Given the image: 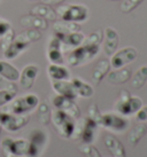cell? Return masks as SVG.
Returning <instances> with one entry per match:
<instances>
[{
	"label": "cell",
	"instance_id": "1",
	"mask_svg": "<svg viewBox=\"0 0 147 157\" xmlns=\"http://www.w3.org/2000/svg\"><path fill=\"white\" fill-rule=\"evenodd\" d=\"M99 51L100 45L91 44V43H87L84 40V43L81 46L74 48L68 54L67 63L69 64V67H73V68L86 64L99 54Z\"/></svg>",
	"mask_w": 147,
	"mask_h": 157
},
{
	"label": "cell",
	"instance_id": "2",
	"mask_svg": "<svg viewBox=\"0 0 147 157\" xmlns=\"http://www.w3.org/2000/svg\"><path fill=\"white\" fill-rule=\"evenodd\" d=\"M58 16L63 21H69L75 23H83L90 17V10L86 6L81 4H71L60 6L56 8Z\"/></svg>",
	"mask_w": 147,
	"mask_h": 157
},
{
	"label": "cell",
	"instance_id": "3",
	"mask_svg": "<svg viewBox=\"0 0 147 157\" xmlns=\"http://www.w3.org/2000/svg\"><path fill=\"white\" fill-rule=\"evenodd\" d=\"M76 119H74L71 116H69L67 113L62 111V110L55 109L52 111V117H51V122L55 127L59 135L62 136L63 139H71L75 132V127H76Z\"/></svg>",
	"mask_w": 147,
	"mask_h": 157
},
{
	"label": "cell",
	"instance_id": "4",
	"mask_svg": "<svg viewBox=\"0 0 147 157\" xmlns=\"http://www.w3.org/2000/svg\"><path fill=\"white\" fill-rule=\"evenodd\" d=\"M141 107H143L141 99L136 95H131V93L125 90L120 93V98L115 103V110L117 111V113L125 117L136 115Z\"/></svg>",
	"mask_w": 147,
	"mask_h": 157
},
{
	"label": "cell",
	"instance_id": "5",
	"mask_svg": "<svg viewBox=\"0 0 147 157\" xmlns=\"http://www.w3.org/2000/svg\"><path fill=\"white\" fill-rule=\"evenodd\" d=\"M98 128V124L89 117L78 118L76 123L75 132L71 139L79 140L82 144H92L95 139V131Z\"/></svg>",
	"mask_w": 147,
	"mask_h": 157
},
{
	"label": "cell",
	"instance_id": "6",
	"mask_svg": "<svg viewBox=\"0 0 147 157\" xmlns=\"http://www.w3.org/2000/svg\"><path fill=\"white\" fill-rule=\"evenodd\" d=\"M39 98L36 94H26L20 98H15L9 107V113L15 115H29L38 107Z\"/></svg>",
	"mask_w": 147,
	"mask_h": 157
},
{
	"label": "cell",
	"instance_id": "7",
	"mask_svg": "<svg viewBox=\"0 0 147 157\" xmlns=\"http://www.w3.org/2000/svg\"><path fill=\"white\" fill-rule=\"evenodd\" d=\"M29 148V141L24 139L5 138L1 141V149L5 157H22L26 156Z\"/></svg>",
	"mask_w": 147,
	"mask_h": 157
},
{
	"label": "cell",
	"instance_id": "8",
	"mask_svg": "<svg viewBox=\"0 0 147 157\" xmlns=\"http://www.w3.org/2000/svg\"><path fill=\"white\" fill-rule=\"evenodd\" d=\"M30 121L29 115H15L12 113H0V125L8 132H18Z\"/></svg>",
	"mask_w": 147,
	"mask_h": 157
},
{
	"label": "cell",
	"instance_id": "9",
	"mask_svg": "<svg viewBox=\"0 0 147 157\" xmlns=\"http://www.w3.org/2000/svg\"><path fill=\"white\" fill-rule=\"evenodd\" d=\"M138 57V51L137 48L132 46L123 47L118 49L110 56V67L113 69H120L123 67L128 66L130 63L136 61V59Z\"/></svg>",
	"mask_w": 147,
	"mask_h": 157
},
{
	"label": "cell",
	"instance_id": "10",
	"mask_svg": "<svg viewBox=\"0 0 147 157\" xmlns=\"http://www.w3.org/2000/svg\"><path fill=\"white\" fill-rule=\"evenodd\" d=\"M101 126L115 133H122L126 131V128L129 127V119L120 113H102Z\"/></svg>",
	"mask_w": 147,
	"mask_h": 157
},
{
	"label": "cell",
	"instance_id": "11",
	"mask_svg": "<svg viewBox=\"0 0 147 157\" xmlns=\"http://www.w3.org/2000/svg\"><path fill=\"white\" fill-rule=\"evenodd\" d=\"M52 105L55 107V109L65 111L69 116H71L74 119L81 118V110L78 108V105H76L75 100H71V99L56 94V96H54L52 99Z\"/></svg>",
	"mask_w": 147,
	"mask_h": 157
},
{
	"label": "cell",
	"instance_id": "12",
	"mask_svg": "<svg viewBox=\"0 0 147 157\" xmlns=\"http://www.w3.org/2000/svg\"><path fill=\"white\" fill-rule=\"evenodd\" d=\"M30 45V43H28L22 35L20 33L18 36H15L14 40L10 43L8 47L4 49V56L6 60H13L15 57H18L22 52H24L28 46Z\"/></svg>",
	"mask_w": 147,
	"mask_h": 157
},
{
	"label": "cell",
	"instance_id": "13",
	"mask_svg": "<svg viewBox=\"0 0 147 157\" xmlns=\"http://www.w3.org/2000/svg\"><path fill=\"white\" fill-rule=\"evenodd\" d=\"M102 41H104V51L106 53V55L112 56L113 54L117 51L118 43H120L117 31L112 26H107L104 30V39H102Z\"/></svg>",
	"mask_w": 147,
	"mask_h": 157
},
{
	"label": "cell",
	"instance_id": "14",
	"mask_svg": "<svg viewBox=\"0 0 147 157\" xmlns=\"http://www.w3.org/2000/svg\"><path fill=\"white\" fill-rule=\"evenodd\" d=\"M39 68L36 64H28L23 68L21 72H20V85L24 90H30L36 82V78L38 76Z\"/></svg>",
	"mask_w": 147,
	"mask_h": 157
},
{
	"label": "cell",
	"instance_id": "15",
	"mask_svg": "<svg viewBox=\"0 0 147 157\" xmlns=\"http://www.w3.org/2000/svg\"><path fill=\"white\" fill-rule=\"evenodd\" d=\"M61 41L59 38H56L55 36H53L52 39H50L47 46V53L46 56L50 63H55V64H62L65 60H63V54H62V49H61Z\"/></svg>",
	"mask_w": 147,
	"mask_h": 157
},
{
	"label": "cell",
	"instance_id": "16",
	"mask_svg": "<svg viewBox=\"0 0 147 157\" xmlns=\"http://www.w3.org/2000/svg\"><path fill=\"white\" fill-rule=\"evenodd\" d=\"M105 147L107 148L109 153L112 154L113 157H126L125 148L123 144L121 142V140L117 136H115L112 133L105 135Z\"/></svg>",
	"mask_w": 147,
	"mask_h": 157
},
{
	"label": "cell",
	"instance_id": "17",
	"mask_svg": "<svg viewBox=\"0 0 147 157\" xmlns=\"http://www.w3.org/2000/svg\"><path fill=\"white\" fill-rule=\"evenodd\" d=\"M53 36H55L56 38H59V40L61 41L62 45H66V46H69V47L74 48L81 46L84 43V40H85V36L81 31H76V32H71V33H67V35L54 32Z\"/></svg>",
	"mask_w": 147,
	"mask_h": 157
},
{
	"label": "cell",
	"instance_id": "18",
	"mask_svg": "<svg viewBox=\"0 0 147 157\" xmlns=\"http://www.w3.org/2000/svg\"><path fill=\"white\" fill-rule=\"evenodd\" d=\"M52 87L53 91L58 95L65 96L71 100H75L77 98V94L73 87V84L69 80H54L52 82Z\"/></svg>",
	"mask_w": 147,
	"mask_h": 157
},
{
	"label": "cell",
	"instance_id": "19",
	"mask_svg": "<svg viewBox=\"0 0 147 157\" xmlns=\"http://www.w3.org/2000/svg\"><path fill=\"white\" fill-rule=\"evenodd\" d=\"M132 76V70L130 68L123 67L120 69H114L113 71L107 74V80L109 83L115 84V85H122L129 82Z\"/></svg>",
	"mask_w": 147,
	"mask_h": 157
},
{
	"label": "cell",
	"instance_id": "20",
	"mask_svg": "<svg viewBox=\"0 0 147 157\" xmlns=\"http://www.w3.org/2000/svg\"><path fill=\"white\" fill-rule=\"evenodd\" d=\"M110 61L107 60V59H101L97 62L95 67L93 68V71L91 74V78L92 82L95 84V85H99L101 83V80L106 77V75L109 72L110 70Z\"/></svg>",
	"mask_w": 147,
	"mask_h": 157
},
{
	"label": "cell",
	"instance_id": "21",
	"mask_svg": "<svg viewBox=\"0 0 147 157\" xmlns=\"http://www.w3.org/2000/svg\"><path fill=\"white\" fill-rule=\"evenodd\" d=\"M70 82L73 84V87L75 90V92H76L77 96L83 98V99H89V98L93 96V94H94V88H93V86H92L91 84L84 82L83 79L78 78V77L73 78Z\"/></svg>",
	"mask_w": 147,
	"mask_h": 157
},
{
	"label": "cell",
	"instance_id": "22",
	"mask_svg": "<svg viewBox=\"0 0 147 157\" xmlns=\"http://www.w3.org/2000/svg\"><path fill=\"white\" fill-rule=\"evenodd\" d=\"M0 77L15 83L20 78V71L7 60H0Z\"/></svg>",
	"mask_w": 147,
	"mask_h": 157
},
{
	"label": "cell",
	"instance_id": "23",
	"mask_svg": "<svg viewBox=\"0 0 147 157\" xmlns=\"http://www.w3.org/2000/svg\"><path fill=\"white\" fill-rule=\"evenodd\" d=\"M20 24L28 26L30 29H37V30H46L48 28V22L43 17H39L37 15L30 14L24 15L20 18Z\"/></svg>",
	"mask_w": 147,
	"mask_h": 157
},
{
	"label": "cell",
	"instance_id": "24",
	"mask_svg": "<svg viewBox=\"0 0 147 157\" xmlns=\"http://www.w3.org/2000/svg\"><path fill=\"white\" fill-rule=\"evenodd\" d=\"M47 75L53 82L54 80H69L70 78V72L68 68L62 64H55V63L48 64Z\"/></svg>",
	"mask_w": 147,
	"mask_h": 157
},
{
	"label": "cell",
	"instance_id": "25",
	"mask_svg": "<svg viewBox=\"0 0 147 157\" xmlns=\"http://www.w3.org/2000/svg\"><path fill=\"white\" fill-rule=\"evenodd\" d=\"M30 13L34 14V15H37L39 17L45 18L46 21H55L58 18V14H56L55 10L51 6L45 4H39L34 6L32 9L30 10Z\"/></svg>",
	"mask_w": 147,
	"mask_h": 157
},
{
	"label": "cell",
	"instance_id": "26",
	"mask_svg": "<svg viewBox=\"0 0 147 157\" xmlns=\"http://www.w3.org/2000/svg\"><path fill=\"white\" fill-rule=\"evenodd\" d=\"M147 134V125L144 122L137 124L128 134V142L131 146H137L140 142V140Z\"/></svg>",
	"mask_w": 147,
	"mask_h": 157
},
{
	"label": "cell",
	"instance_id": "27",
	"mask_svg": "<svg viewBox=\"0 0 147 157\" xmlns=\"http://www.w3.org/2000/svg\"><path fill=\"white\" fill-rule=\"evenodd\" d=\"M76 31H81L79 23L69 22V21L62 20V21H56L53 24V32L67 35V33H71V32H76Z\"/></svg>",
	"mask_w": 147,
	"mask_h": 157
},
{
	"label": "cell",
	"instance_id": "28",
	"mask_svg": "<svg viewBox=\"0 0 147 157\" xmlns=\"http://www.w3.org/2000/svg\"><path fill=\"white\" fill-rule=\"evenodd\" d=\"M147 83V66L139 67L137 71L131 76V86L134 90H140Z\"/></svg>",
	"mask_w": 147,
	"mask_h": 157
},
{
	"label": "cell",
	"instance_id": "29",
	"mask_svg": "<svg viewBox=\"0 0 147 157\" xmlns=\"http://www.w3.org/2000/svg\"><path fill=\"white\" fill-rule=\"evenodd\" d=\"M48 136L46 131L40 130V128H36L31 132L30 138H29V142L32 144H35L36 147H38L40 150H43V148L45 147V144L47 142Z\"/></svg>",
	"mask_w": 147,
	"mask_h": 157
},
{
	"label": "cell",
	"instance_id": "30",
	"mask_svg": "<svg viewBox=\"0 0 147 157\" xmlns=\"http://www.w3.org/2000/svg\"><path fill=\"white\" fill-rule=\"evenodd\" d=\"M38 121L43 125L47 126L51 123V117H52V111L50 109V105L46 102H39L38 105Z\"/></svg>",
	"mask_w": 147,
	"mask_h": 157
},
{
	"label": "cell",
	"instance_id": "31",
	"mask_svg": "<svg viewBox=\"0 0 147 157\" xmlns=\"http://www.w3.org/2000/svg\"><path fill=\"white\" fill-rule=\"evenodd\" d=\"M18 94V90H10V88H1L0 90V108L4 105L10 103L15 99Z\"/></svg>",
	"mask_w": 147,
	"mask_h": 157
},
{
	"label": "cell",
	"instance_id": "32",
	"mask_svg": "<svg viewBox=\"0 0 147 157\" xmlns=\"http://www.w3.org/2000/svg\"><path fill=\"white\" fill-rule=\"evenodd\" d=\"M78 149H79V151H81L85 157H102V155L100 154L99 150L91 144H79Z\"/></svg>",
	"mask_w": 147,
	"mask_h": 157
},
{
	"label": "cell",
	"instance_id": "33",
	"mask_svg": "<svg viewBox=\"0 0 147 157\" xmlns=\"http://www.w3.org/2000/svg\"><path fill=\"white\" fill-rule=\"evenodd\" d=\"M143 1L144 0H122L121 5H120V9H121V12H123V13L129 14L133 9L137 8Z\"/></svg>",
	"mask_w": 147,
	"mask_h": 157
},
{
	"label": "cell",
	"instance_id": "34",
	"mask_svg": "<svg viewBox=\"0 0 147 157\" xmlns=\"http://www.w3.org/2000/svg\"><path fill=\"white\" fill-rule=\"evenodd\" d=\"M22 37L24 38V39L28 41V43H36V41H38L40 38H42V33H40V31L37 30V29H26V31H23L21 32Z\"/></svg>",
	"mask_w": 147,
	"mask_h": 157
},
{
	"label": "cell",
	"instance_id": "35",
	"mask_svg": "<svg viewBox=\"0 0 147 157\" xmlns=\"http://www.w3.org/2000/svg\"><path fill=\"white\" fill-rule=\"evenodd\" d=\"M89 117L93 119L98 126H101V119H102V113H100L99 108H98V105L97 103H92L89 108Z\"/></svg>",
	"mask_w": 147,
	"mask_h": 157
},
{
	"label": "cell",
	"instance_id": "36",
	"mask_svg": "<svg viewBox=\"0 0 147 157\" xmlns=\"http://www.w3.org/2000/svg\"><path fill=\"white\" fill-rule=\"evenodd\" d=\"M14 38H15V31H14L13 28H10L7 31V33L1 38L2 39V41H1V49L4 51V49H6V48L8 47L9 45H10V43L14 40Z\"/></svg>",
	"mask_w": 147,
	"mask_h": 157
},
{
	"label": "cell",
	"instance_id": "37",
	"mask_svg": "<svg viewBox=\"0 0 147 157\" xmlns=\"http://www.w3.org/2000/svg\"><path fill=\"white\" fill-rule=\"evenodd\" d=\"M10 28H12V26H10V23H9L7 20L0 17V38H2V37L7 33V31H8Z\"/></svg>",
	"mask_w": 147,
	"mask_h": 157
},
{
	"label": "cell",
	"instance_id": "38",
	"mask_svg": "<svg viewBox=\"0 0 147 157\" xmlns=\"http://www.w3.org/2000/svg\"><path fill=\"white\" fill-rule=\"evenodd\" d=\"M136 119L139 122H147V105H143L136 113Z\"/></svg>",
	"mask_w": 147,
	"mask_h": 157
},
{
	"label": "cell",
	"instance_id": "39",
	"mask_svg": "<svg viewBox=\"0 0 147 157\" xmlns=\"http://www.w3.org/2000/svg\"><path fill=\"white\" fill-rule=\"evenodd\" d=\"M42 1V4H45V5H48V6H59L61 5L65 0H40Z\"/></svg>",
	"mask_w": 147,
	"mask_h": 157
},
{
	"label": "cell",
	"instance_id": "40",
	"mask_svg": "<svg viewBox=\"0 0 147 157\" xmlns=\"http://www.w3.org/2000/svg\"><path fill=\"white\" fill-rule=\"evenodd\" d=\"M1 128H2V126H1V125H0V133H1Z\"/></svg>",
	"mask_w": 147,
	"mask_h": 157
},
{
	"label": "cell",
	"instance_id": "41",
	"mask_svg": "<svg viewBox=\"0 0 147 157\" xmlns=\"http://www.w3.org/2000/svg\"><path fill=\"white\" fill-rule=\"evenodd\" d=\"M32 1H35V0H32Z\"/></svg>",
	"mask_w": 147,
	"mask_h": 157
},
{
	"label": "cell",
	"instance_id": "42",
	"mask_svg": "<svg viewBox=\"0 0 147 157\" xmlns=\"http://www.w3.org/2000/svg\"><path fill=\"white\" fill-rule=\"evenodd\" d=\"M0 2H1V0H0Z\"/></svg>",
	"mask_w": 147,
	"mask_h": 157
},
{
	"label": "cell",
	"instance_id": "43",
	"mask_svg": "<svg viewBox=\"0 0 147 157\" xmlns=\"http://www.w3.org/2000/svg\"><path fill=\"white\" fill-rule=\"evenodd\" d=\"M113 1H114V0H113Z\"/></svg>",
	"mask_w": 147,
	"mask_h": 157
}]
</instances>
